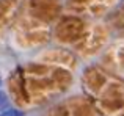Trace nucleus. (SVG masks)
Listing matches in <instances>:
<instances>
[{
  "label": "nucleus",
  "mask_w": 124,
  "mask_h": 116,
  "mask_svg": "<svg viewBox=\"0 0 124 116\" xmlns=\"http://www.w3.org/2000/svg\"><path fill=\"white\" fill-rule=\"evenodd\" d=\"M0 85H2V77H0Z\"/></svg>",
  "instance_id": "7ed1b4c3"
},
{
  "label": "nucleus",
  "mask_w": 124,
  "mask_h": 116,
  "mask_svg": "<svg viewBox=\"0 0 124 116\" xmlns=\"http://www.w3.org/2000/svg\"><path fill=\"white\" fill-rule=\"evenodd\" d=\"M6 104H8V96H6L3 91H0V108L5 107Z\"/></svg>",
  "instance_id": "f03ea898"
},
{
  "label": "nucleus",
  "mask_w": 124,
  "mask_h": 116,
  "mask_svg": "<svg viewBox=\"0 0 124 116\" xmlns=\"http://www.w3.org/2000/svg\"><path fill=\"white\" fill-rule=\"evenodd\" d=\"M0 116H24V113L21 110H16V108H8V110L2 111Z\"/></svg>",
  "instance_id": "f257e3e1"
}]
</instances>
